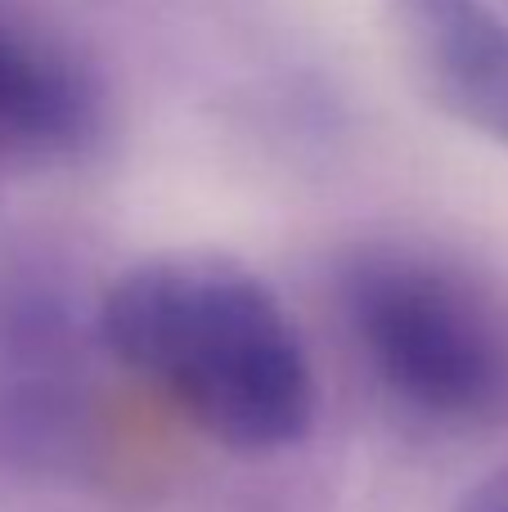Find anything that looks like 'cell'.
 Masks as SVG:
<instances>
[{"mask_svg":"<svg viewBox=\"0 0 508 512\" xmlns=\"http://www.w3.org/2000/svg\"><path fill=\"white\" fill-rule=\"evenodd\" d=\"M99 351L234 454L302 445L320 391L279 292L243 261L171 248L131 261L90 310Z\"/></svg>","mask_w":508,"mask_h":512,"instance_id":"cell-1","label":"cell"},{"mask_svg":"<svg viewBox=\"0 0 508 512\" xmlns=\"http://www.w3.org/2000/svg\"><path fill=\"white\" fill-rule=\"evenodd\" d=\"M333 306L405 414L450 432L508 423V301L482 274L419 243H360L338 261Z\"/></svg>","mask_w":508,"mask_h":512,"instance_id":"cell-2","label":"cell"},{"mask_svg":"<svg viewBox=\"0 0 508 512\" xmlns=\"http://www.w3.org/2000/svg\"><path fill=\"white\" fill-rule=\"evenodd\" d=\"M387 36L437 113L508 153V18L491 0H387Z\"/></svg>","mask_w":508,"mask_h":512,"instance_id":"cell-3","label":"cell"},{"mask_svg":"<svg viewBox=\"0 0 508 512\" xmlns=\"http://www.w3.org/2000/svg\"><path fill=\"white\" fill-rule=\"evenodd\" d=\"M104 135V90L36 27L0 14V158L68 162Z\"/></svg>","mask_w":508,"mask_h":512,"instance_id":"cell-4","label":"cell"},{"mask_svg":"<svg viewBox=\"0 0 508 512\" xmlns=\"http://www.w3.org/2000/svg\"><path fill=\"white\" fill-rule=\"evenodd\" d=\"M455 512H508V468L491 472L486 481H477V486L459 499Z\"/></svg>","mask_w":508,"mask_h":512,"instance_id":"cell-5","label":"cell"}]
</instances>
